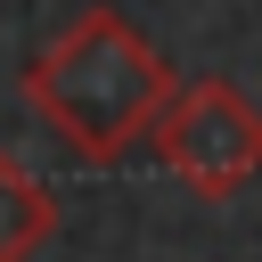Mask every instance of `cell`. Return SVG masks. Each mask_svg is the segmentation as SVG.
Segmentation results:
<instances>
[{
	"instance_id": "cell-2",
	"label": "cell",
	"mask_w": 262,
	"mask_h": 262,
	"mask_svg": "<svg viewBox=\"0 0 262 262\" xmlns=\"http://www.w3.org/2000/svg\"><path fill=\"white\" fill-rule=\"evenodd\" d=\"M147 147L196 196H237L262 172V106L229 74H172V90L147 123Z\"/></svg>"
},
{
	"instance_id": "cell-1",
	"label": "cell",
	"mask_w": 262,
	"mask_h": 262,
	"mask_svg": "<svg viewBox=\"0 0 262 262\" xmlns=\"http://www.w3.org/2000/svg\"><path fill=\"white\" fill-rule=\"evenodd\" d=\"M16 90L82 164H115L147 139V123L172 90V66L123 8H82L49 49L25 57Z\"/></svg>"
},
{
	"instance_id": "cell-3",
	"label": "cell",
	"mask_w": 262,
	"mask_h": 262,
	"mask_svg": "<svg viewBox=\"0 0 262 262\" xmlns=\"http://www.w3.org/2000/svg\"><path fill=\"white\" fill-rule=\"evenodd\" d=\"M49 237H57V196H49V180L25 172V164L0 147V262H33Z\"/></svg>"
}]
</instances>
